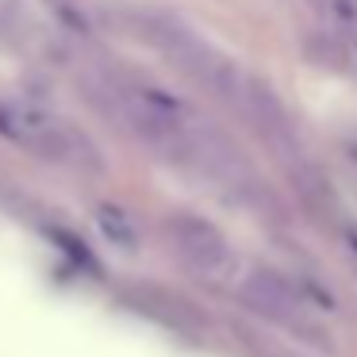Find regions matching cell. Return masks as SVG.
Listing matches in <instances>:
<instances>
[{
	"label": "cell",
	"mask_w": 357,
	"mask_h": 357,
	"mask_svg": "<svg viewBox=\"0 0 357 357\" xmlns=\"http://www.w3.org/2000/svg\"><path fill=\"white\" fill-rule=\"evenodd\" d=\"M0 135H8L12 142H20L24 150L47 158V162H89L93 169H100V158L85 146V139H77L70 127H62L54 116H47L27 100H0Z\"/></svg>",
	"instance_id": "1"
},
{
	"label": "cell",
	"mask_w": 357,
	"mask_h": 357,
	"mask_svg": "<svg viewBox=\"0 0 357 357\" xmlns=\"http://www.w3.org/2000/svg\"><path fill=\"white\" fill-rule=\"evenodd\" d=\"M242 296H246V303L257 311V315L288 326V331H296L300 338L315 342V346H326V334L319 331V323L307 315L303 296L296 292L288 280H280L277 273H250L246 284H242Z\"/></svg>",
	"instance_id": "2"
},
{
	"label": "cell",
	"mask_w": 357,
	"mask_h": 357,
	"mask_svg": "<svg viewBox=\"0 0 357 357\" xmlns=\"http://www.w3.org/2000/svg\"><path fill=\"white\" fill-rule=\"evenodd\" d=\"M96 223H100L104 238H112V246H123V250L139 246V231H135V223L119 208H100L96 211Z\"/></svg>",
	"instance_id": "5"
},
{
	"label": "cell",
	"mask_w": 357,
	"mask_h": 357,
	"mask_svg": "<svg viewBox=\"0 0 357 357\" xmlns=\"http://www.w3.org/2000/svg\"><path fill=\"white\" fill-rule=\"evenodd\" d=\"M238 116L246 119V123L261 135V142H269L280 158H288V162L296 158V162H300V139H296V127H292V119H288L284 104L273 96V89L265 85V81H257V77L246 81V96H242Z\"/></svg>",
	"instance_id": "3"
},
{
	"label": "cell",
	"mask_w": 357,
	"mask_h": 357,
	"mask_svg": "<svg viewBox=\"0 0 357 357\" xmlns=\"http://www.w3.org/2000/svg\"><path fill=\"white\" fill-rule=\"evenodd\" d=\"M169 238H173V246H177V254L185 257L196 273L215 277V273H223L227 265H231V242L223 238V231H219L215 223H208V219H200V215H173L169 219Z\"/></svg>",
	"instance_id": "4"
}]
</instances>
